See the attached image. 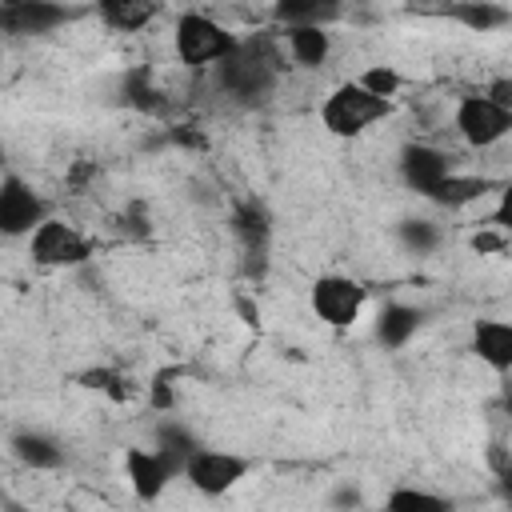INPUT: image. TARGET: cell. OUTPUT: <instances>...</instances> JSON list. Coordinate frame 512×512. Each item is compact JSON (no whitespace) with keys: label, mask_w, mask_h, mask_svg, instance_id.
Returning a JSON list of instances; mask_svg holds the SVG:
<instances>
[{"label":"cell","mask_w":512,"mask_h":512,"mask_svg":"<svg viewBox=\"0 0 512 512\" xmlns=\"http://www.w3.org/2000/svg\"><path fill=\"white\" fill-rule=\"evenodd\" d=\"M472 248H476V252H496V248H500V240H496V236H476V240H472Z\"/></svg>","instance_id":"obj_32"},{"label":"cell","mask_w":512,"mask_h":512,"mask_svg":"<svg viewBox=\"0 0 512 512\" xmlns=\"http://www.w3.org/2000/svg\"><path fill=\"white\" fill-rule=\"evenodd\" d=\"M492 184L484 180V176H460V172H452L448 180H440L424 200H432V204H440V208H468V204H476L484 192H488Z\"/></svg>","instance_id":"obj_19"},{"label":"cell","mask_w":512,"mask_h":512,"mask_svg":"<svg viewBox=\"0 0 512 512\" xmlns=\"http://www.w3.org/2000/svg\"><path fill=\"white\" fill-rule=\"evenodd\" d=\"M168 140H172V144H180V148H204V136H200V132H188V124L168 128Z\"/></svg>","instance_id":"obj_30"},{"label":"cell","mask_w":512,"mask_h":512,"mask_svg":"<svg viewBox=\"0 0 512 512\" xmlns=\"http://www.w3.org/2000/svg\"><path fill=\"white\" fill-rule=\"evenodd\" d=\"M420 324H424V312L420 308H412V304H400V300H392V304H384L380 312H376V324H372V336L384 344V348H404L416 332H420Z\"/></svg>","instance_id":"obj_16"},{"label":"cell","mask_w":512,"mask_h":512,"mask_svg":"<svg viewBox=\"0 0 512 512\" xmlns=\"http://www.w3.org/2000/svg\"><path fill=\"white\" fill-rule=\"evenodd\" d=\"M452 124H456V132H460L472 148H488V144H496V140H504V136L512 132V108H500V104L488 100L484 92L460 96Z\"/></svg>","instance_id":"obj_9"},{"label":"cell","mask_w":512,"mask_h":512,"mask_svg":"<svg viewBox=\"0 0 512 512\" xmlns=\"http://www.w3.org/2000/svg\"><path fill=\"white\" fill-rule=\"evenodd\" d=\"M332 508H336V512H352V508H360V492H356L352 484H340V488L332 492Z\"/></svg>","instance_id":"obj_29"},{"label":"cell","mask_w":512,"mask_h":512,"mask_svg":"<svg viewBox=\"0 0 512 512\" xmlns=\"http://www.w3.org/2000/svg\"><path fill=\"white\" fill-rule=\"evenodd\" d=\"M80 388L104 392V396L116 400V404L132 400V384H128V376H124L120 368H88V372H80Z\"/></svg>","instance_id":"obj_24"},{"label":"cell","mask_w":512,"mask_h":512,"mask_svg":"<svg viewBox=\"0 0 512 512\" xmlns=\"http://www.w3.org/2000/svg\"><path fill=\"white\" fill-rule=\"evenodd\" d=\"M492 220H496V228L512 232V184H504V192H500V200H496V212H492Z\"/></svg>","instance_id":"obj_28"},{"label":"cell","mask_w":512,"mask_h":512,"mask_svg":"<svg viewBox=\"0 0 512 512\" xmlns=\"http://www.w3.org/2000/svg\"><path fill=\"white\" fill-rule=\"evenodd\" d=\"M384 512H456V504L440 492L416 488V484H400L384 496Z\"/></svg>","instance_id":"obj_21"},{"label":"cell","mask_w":512,"mask_h":512,"mask_svg":"<svg viewBox=\"0 0 512 512\" xmlns=\"http://www.w3.org/2000/svg\"><path fill=\"white\" fill-rule=\"evenodd\" d=\"M284 40H288V56L300 68H320L332 52V32L328 28H292V32H284Z\"/></svg>","instance_id":"obj_20"},{"label":"cell","mask_w":512,"mask_h":512,"mask_svg":"<svg viewBox=\"0 0 512 512\" xmlns=\"http://www.w3.org/2000/svg\"><path fill=\"white\" fill-rule=\"evenodd\" d=\"M172 52L188 68H208V64H224L228 56H236L240 40L204 12H180L172 28Z\"/></svg>","instance_id":"obj_2"},{"label":"cell","mask_w":512,"mask_h":512,"mask_svg":"<svg viewBox=\"0 0 512 512\" xmlns=\"http://www.w3.org/2000/svg\"><path fill=\"white\" fill-rule=\"evenodd\" d=\"M152 448H160V452H168V456H176V460H192L204 444L192 436V428H184V424H176V420H160L156 424V444Z\"/></svg>","instance_id":"obj_23"},{"label":"cell","mask_w":512,"mask_h":512,"mask_svg":"<svg viewBox=\"0 0 512 512\" xmlns=\"http://www.w3.org/2000/svg\"><path fill=\"white\" fill-rule=\"evenodd\" d=\"M8 448H12V456H16L24 468H32V472H56V468H64V460H68L64 448H60V440H52L48 432H36V428L12 432Z\"/></svg>","instance_id":"obj_14"},{"label":"cell","mask_w":512,"mask_h":512,"mask_svg":"<svg viewBox=\"0 0 512 512\" xmlns=\"http://www.w3.org/2000/svg\"><path fill=\"white\" fill-rule=\"evenodd\" d=\"M472 356L492 368V372H512V320H500V316H484L472 324V340H468Z\"/></svg>","instance_id":"obj_13"},{"label":"cell","mask_w":512,"mask_h":512,"mask_svg":"<svg viewBox=\"0 0 512 512\" xmlns=\"http://www.w3.org/2000/svg\"><path fill=\"white\" fill-rule=\"evenodd\" d=\"M44 220H48V204L36 196V188L24 176L4 172V180H0V232L8 240L32 236Z\"/></svg>","instance_id":"obj_7"},{"label":"cell","mask_w":512,"mask_h":512,"mask_svg":"<svg viewBox=\"0 0 512 512\" xmlns=\"http://www.w3.org/2000/svg\"><path fill=\"white\" fill-rule=\"evenodd\" d=\"M84 12L72 4H56V0H8L0 4V28L12 36H44L56 32L72 20H80Z\"/></svg>","instance_id":"obj_10"},{"label":"cell","mask_w":512,"mask_h":512,"mask_svg":"<svg viewBox=\"0 0 512 512\" xmlns=\"http://www.w3.org/2000/svg\"><path fill=\"white\" fill-rule=\"evenodd\" d=\"M504 408H508V416H512V384H504Z\"/></svg>","instance_id":"obj_33"},{"label":"cell","mask_w":512,"mask_h":512,"mask_svg":"<svg viewBox=\"0 0 512 512\" xmlns=\"http://www.w3.org/2000/svg\"><path fill=\"white\" fill-rule=\"evenodd\" d=\"M388 112H392V100L372 96L360 80H344V84H336V88L324 96V104H320V124H324L332 136L352 140V136L368 132L372 124H380Z\"/></svg>","instance_id":"obj_1"},{"label":"cell","mask_w":512,"mask_h":512,"mask_svg":"<svg viewBox=\"0 0 512 512\" xmlns=\"http://www.w3.org/2000/svg\"><path fill=\"white\" fill-rule=\"evenodd\" d=\"M340 16H344V8L332 4V0H280V4H272V20L284 32H292V28H328Z\"/></svg>","instance_id":"obj_15"},{"label":"cell","mask_w":512,"mask_h":512,"mask_svg":"<svg viewBox=\"0 0 512 512\" xmlns=\"http://www.w3.org/2000/svg\"><path fill=\"white\" fill-rule=\"evenodd\" d=\"M256 464L248 456H236V452H220V448H200L192 460H188V472L184 480L200 492V496H224L232 492L240 480H248Z\"/></svg>","instance_id":"obj_8"},{"label":"cell","mask_w":512,"mask_h":512,"mask_svg":"<svg viewBox=\"0 0 512 512\" xmlns=\"http://www.w3.org/2000/svg\"><path fill=\"white\" fill-rule=\"evenodd\" d=\"M396 240L408 248V252H416V256H428V252H436L440 248V228L432 224V220H424V216H408V220H400L396 224Z\"/></svg>","instance_id":"obj_22"},{"label":"cell","mask_w":512,"mask_h":512,"mask_svg":"<svg viewBox=\"0 0 512 512\" xmlns=\"http://www.w3.org/2000/svg\"><path fill=\"white\" fill-rule=\"evenodd\" d=\"M484 96L496 100L500 108H512V80H492V84L484 88Z\"/></svg>","instance_id":"obj_31"},{"label":"cell","mask_w":512,"mask_h":512,"mask_svg":"<svg viewBox=\"0 0 512 512\" xmlns=\"http://www.w3.org/2000/svg\"><path fill=\"white\" fill-rule=\"evenodd\" d=\"M184 472H188V464L160 452V448H128L124 452V476H128V488L140 504H156L168 492V484Z\"/></svg>","instance_id":"obj_6"},{"label":"cell","mask_w":512,"mask_h":512,"mask_svg":"<svg viewBox=\"0 0 512 512\" xmlns=\"http://www.w3.org/2000/svg\"><path fill=\"white\" fill-rule=\"evenodd\" d=\"M440 16L464 24L468 32H496V28L512 24V8L492 4V0H460V4H444Z\"/></svg>","instance_id":"obj_17"},{"label":"cell","mask_w":512,"mask_h":512,"mask_svg":"<svg viewBox=\"0 0 512 512\" xmlns=\"http://www.w3.org/2000/svg\"><path fill=\"white\" fill-rule=\"evenodd\" d=\"M396 168H400V180H404L412 192H420V196H428L440 180L452 176L448 152H440V148H432V144H404L400 156H396Z\"/></svg>","instance_id":"obj_12"},{"label":"cell","mask_w":512,"mask_h":512,"mask_svg":"<svg viewBox=\"0 0 512 512\" xmlns=\"http://www.w3.org/2000/svg\"><path fill=\"white\" fill-rule=\"evenodd\" d=\"M360 84L372 92V96H380V100H392L396 92H400V72L396 68H388V64H372L368 72H360Z\"/></svg>","instance_id":"obj_25"},{"label":"cell","mask_w":512,"mask_h":512,"mask_svg":"<svg viewBox=\"0 0 512 512\" xmlns=\"http://www.w3.org/2000/svg\"><path fill=\"white\" fill-rule=\"evenodd\" d=\"M488 468H492V476H496L500 496L512 492V452H508L504 444H488Z\"/></svg>","instance_id":"obj_26"},{"label":"cell","mask_w":512,"mask_h":512,"mask_svg":"<svg viewBox=\"0 0 512 512\" xmlns=\"http://www.w3.org/2000/svg\"><path fill=\"white\" fill-rule=\"evenodd\" d=\"M172 376H176V372H156L152 384H148V404H152L156 412H168V408L176 404V396H172Z\"/></svg>","instance_id":"obj_27"},{"label":"cell","mask_w":512,"mask_h":512,"mask_svg":"<svg viewBox=\"0 0 512 512\" xmlns=\"http://www.w3.org/2000/svg\"><path fill=\"white\" fill-rule=\"evenodd\" d=\"M364 300H368V288L352 276H340V272L316 276L308 288V304L328 328H352L364 312Z\"/></svg>","instance_id":"obj_4"},{"label":"cell","mask_w":512,"mask_h":512,"mask_svg":"<svg viewBox=\"0 0 512 512\" xmlns=\"http://www.w3.org/2000/svg\"><path fill=\"white\" fill-rule=\"evenodd\" d=\"M96 16L112 32H140L144 24H152L160 16V4H148V0H100Z\"/></svg>","instance_id":"obj_18"},{"label":"cell","mask_w":512,"mask_h":512,"mask_svg":"<svg viewBox=\"0 0 512 512\" xmlns=\"http://www.w3.org/2000/svg\"><path fill=\"white\" fill-rule=\"evenodd\" d=\"M276 76H280V60L268 56L264 48H256V44H240L236 56H228L224 64H216V84L228 96H236L240 104L268 100V92L276 88Z\"/></svg>","instance_id":"obj_3"},{"label":"cell","mask_w":512,"mask_h":512,"mask_svg":"<svg viewBox=\"0 0 512 512\" xmlns=\"http://www.w3.org/2000/svg\"><path fill=\"white\" fill-rule=\"evenodd\" d=\"M92 252H96V244L84 232H76L64 220H52V216L28 236V256L40 268H80L92 260Z\"/></svg>","instance_id":"obj_5"},{"label":"cell","mask_w":512,"mask_h":512,"mask_svg":"<svg viewBox=\"0 0 512 512\" xmlns=\"http://www.w3.org/2000/svg\"><path fill=\"white\" fill-rule=\"evenodd\" d=\"M232 236L240 252L248 256V272H260L268 264V244H272V216L260 200H240L232 208Z\"/></svg>","instance_id":"obj_11"},{"label":"cell","mask_w":512,"mask_h":512,"mask_svg":"<svg viewBox=\"0 0 512 512\" xmlns=\"http://www.w3.org/2000/svg\"><path fill=\"white\" fill-rule=\"evenodd\" d=\"M504 508H508V512H512V492H504Z\"/></svg>","instance_id":"obj_34"}]
</instances>
